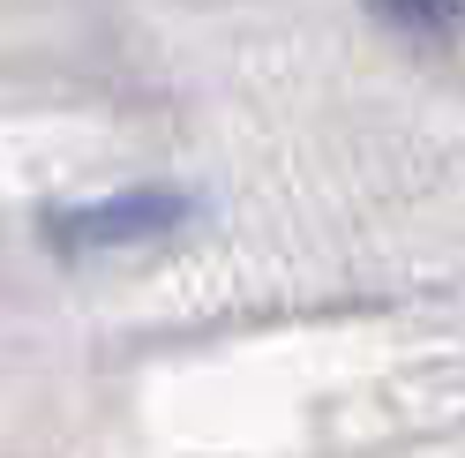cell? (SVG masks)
<instances>
[{
	"mask_svg": "<svg viewBox=\"0 0 465 458\" xmlns=\"http://www.w3.org/2000/svg\"><path fill=\"white\" fill-rule=\"evenodd\" d=\"M375 15L391 23V31H420V38H435V31H450V23L465 15V0H368Z\"/></svg>",
	"mask_w": 465,
	"mask_h": 458,
	"instance_id": "cell-2",
	"label": "cell"
},
{
	"mask_svg": "<svg viewBox=\"0 0 465 458\" xmlns=\"http://www.w3.org/2000/svg\"><path fill=\"white\" fill-rule=\"evenodd\" d=\"M181 218H188V195H173V188H128V195L91 204V211H53L45 234H53V248L83 255V248H128V241L173 234Z\"/></svg>",
	"mask_w": 465,
	"mask_h": 458,
	"instance_id": "cell-1",
	"label": "cell"
}]
</instances>
